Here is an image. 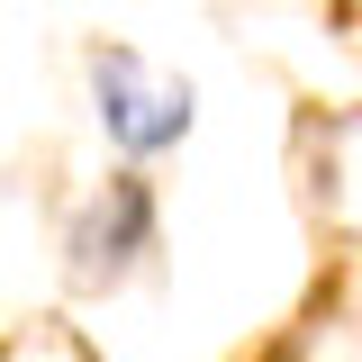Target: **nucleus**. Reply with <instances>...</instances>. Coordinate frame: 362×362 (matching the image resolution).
<instances>
[{
    "label": "nucleus",
    "instance_id": "nucleus-3",
    "mask_svg": "<svg viewBox=\"0 0 362 362\" xmlns=\"http://www.w3.org/2000/svg\"><path fill=\"white\" fill-rule=\"evenodd\" d=\"M317 145H326V190H317V199H326V218L344 226V235H362V109L335 118Z\"/></svg>",
    "mask_w": 362,
    "mask_h": 362
},
{
    "label": "nucleus",
    "instance_id": "nucleus-1",
    "mask_svg": "<svg viewBox=\"0 0 362 362\" xmlns=\"http://www.w3.org/2000/svg\"><path fill=\"white\" fill-rule=\"evenodd\" d=\"M90 90H100V127L127 154H163V145L190 136V82L145 64L136 45H100L90 54Z\"/></svg>",
    "mask_w": 362,
    "mask_h": 362
},
{
    "label": "nucleus",
    "instance_id": "nucleus-2",
    "mask_svg": "<svg viewBox=\"0 0 362 362\" xmlns=\"http://www.w3.org/2000/svg\"><path fill=\"white\" fill-rule=\"evenodd\" d=\"M145 245H154V199H145V181H109L82 209V226H73V281H82V290L127 281V263Z\"/></svg>",
    "mask_w": 362,
    "mask_h": 362
}]
</instances>
